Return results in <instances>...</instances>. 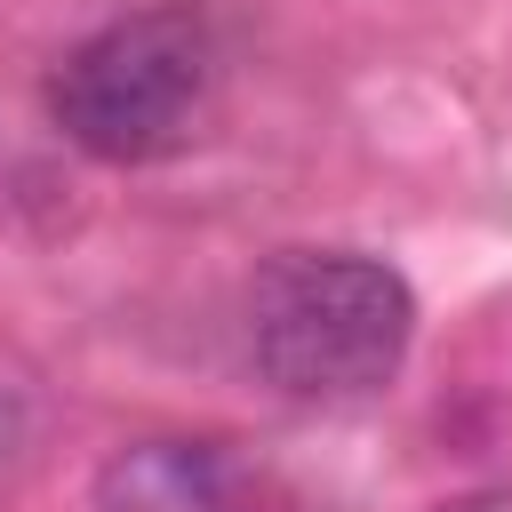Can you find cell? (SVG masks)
<instances>
[{"mask_svg": "<svg viewBox=\"0 0 512 512\" xmlns=\"http://www.w3.org/2000/svg\"><path fill=\"white\" fill-rule=\"evenodd\" d=\"M416 296L384 256L280 248L248 280V352L288 400H368L400 376Z\"/></svg>", "mask_w": 512, "mask_h": 512, "instance_id": "cell-1", "label": "cell"}, {"mask_svg": "<svg viewBox=\"0 0 512 512\" xmlns=\"http://www.w3.org/2000/svg\"><path fill=\"white\" fill-rule=\"evenodd\" d=\"M208 72H216L208 16L168 0V8L112 16L80 48H64L40 104H48L56 136L80 144L88 160L136 168V160H160L184 144V128L208 104Z\"/></svg>", "mask_w": 512, "mask_h": 512, "instance_id": "cell-2", "label": "cell"}, {"mask_svg": "<svg viewBox=\"0 0 512 512\" xmlns=\"http://www.w3.org/2000/svg\"><path fill=\"white\" fill-rule=\"evenodd\" d=\"M88 512H304L296 488L232 440H128L104 456Z\"/></svg>", "mask_w": 512, "mask_h": 512, "instance_id": "cell-3", "label": "cell"}, {"mask_svg": "<svg viewBox=\"0 0 512 512\" xmlns=\"http://www.w3.org/2000/svg\"><path fill=\"white\" fill-rule=\"evenodd\" d=\"M440 512H512V488H472V496H456Z\"/></svg>", "mask_w": 512, "mask_h": 512, "instance_id": "cell-4", "label": "cell"}, {"mask_svg": "<svg viewBox=\"0 0 512 512\" xmlns=\"http://www.w3.org/2000/svg\"><path fill=\"white\" fill-rule=\"evenodd\" d=\"M16 432H24V408H16V392H0V456L16 448Z\"/></svg>", "mask_w": 512, "mask_h": 512, "instance_id": "cell-5", "label": "cell"}]
</instances>
